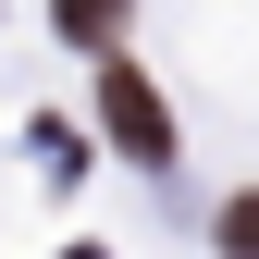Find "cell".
I'll list each match as a JSON object with an SVG mask.
<instances>
[{"mask_svg":"<svg viewBox=\"0 0 259 259\" xmlns=\"http://www.w3.org/2000/svg\"><path fill=\"white\" fill-rule=\"evenodd\" d=\"M222 259H259V198H235V210H222Z\"/></svg>","mask_w":259,"mask_h":259,"instance_id":"3","label":"cell"},{"mask_svg":"<svg viewBox=\"0 0 259 259\" xmlns=\"http://www.w3.org/2000/svg\"><path fill=\"white\" fill-rule=\"evenodd\" d=\"M74 259H99V247H74Z\"/></svg>","mask_w":259,"mask_h":259,"instance_id":"4","label":"cell"},{"mask_svg":"<svg viewBox=\"0 0 259 259\" xmlns=\"http://www.w3.org/2000/svg\"><path fill=\"white\" fill-rule=\"evenodd\" d=\"M62 37H74V50H111L123 37V0H62Z\"/></svg>","mask_w":259,"mask_h":259,"instance_id":"2","label":"cell"},{"mask_svg":"<svg viewBox=\"0 0 259 259\" xmlns=\"http://www.w3.org/2000/svg\"><path fill=\"white\" fill-rule=\"evenodd\" d=\"M99 123H111V148H123V160L173 173V99H160L136 62H111V74H99Z\"/></svg>","mask_w":259,"mask_h":259,"instance_id":"1","label":"cell"}]
</instances>
